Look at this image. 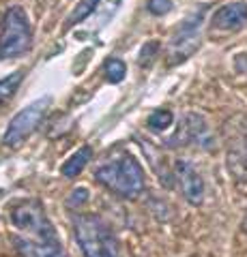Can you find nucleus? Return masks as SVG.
<instances>
[{"mask_svg":"<svg viewBox=\"0 0 247 257\" xmlns=\"http://www.w3.org/2000/svg\"><path fill=\"white\" fill-rule=\"evenodd\" d=\"M95 178L114 195L135 199L144 191V170L127 150H118L112 159L103 161L95 172Z\"/></svg>","mask_w":247,"mask_h":257,"instance_id":"obj_1","label":"nucleus"},{"mask_svg":"<svg viewBox=\"0 0 247 257\" xmlns=\"http://www.w3.org/2000/svg\"><path fill=\"white\" fill-rule=\"evenodd\" d=\"M73 234L84 257H118V240L112 227L95 214H77Z\"/></svg>","mask_w":247,"mask_h":257,"instance_id":"obj_2","label":"nucleus"},{"mask_svg":"<svg viewBox=\"0 0 247 257\" xmlns=\"http://www.w3.org/2000/svg\"><path fill=\"white\" fill-rule=\"evenodd\" d=\"M33 45V26L22 7H9L0 28V58L9 60L24 56Z\"/></svg>","mask_w":247,"mask_h":257,"instance_id":"obj_3","label":"nucleus"},{"mask_svg":"<svg viewBox=\"0 0 247 257\" xmlns=\"http://www.w3.org/2000/svg\"><path fill=\"white\" fill-rule=\"evenodd\" d=\"M11 221L18 229L22 231H30L35 234L37 240H43V242H52L58 244V236L54 231L52 223L47 221V216L43 212V208L35 199H24L11 210Z\"/></svg>","mask_w":247,"mask_h":257,"instance_id":"obj_4","label":"nucleus"},{"mask_svg":"<svg viewBox=\"0 0 247 257\" xmlns=\"http://www.w3.org/2000/svg\"><path fill=\"white\" fill-rule=\"evenodd\" d=\"M47 105H50V99H47V96H43V99L30 103L28 107H24L20 114L9 122V126H7L5 138H3L5 146H9V148L20 146V144L26 140L28 135L39 126V122L43 120Z\"/></svg>","mask_w":247,"mask_h":257,"instance_id":"obj_5","label":"nucleus"},{"mask_svg":"<svg viewBox=\"0 0 247 257\" xmlns=\"http://www.w3.org/2000/svg\"><path fill=\"white\" fill-rule=\"evenodd\" d=\"M204 11H206L204 7H198L187 20H183L179 30L174 32L172 43H170L172 62L185 60L187 56H191L198 50V45H200V26L204 22Z\"/></svg>","mask_w":247,"mask_h":257,"instance_id":"obj_6","label":"nucleus"},{"mask_svg":"<svg viewBox=\"0 0 247 257\" xmlns=\"http://www.w3.org/2000/svg\"><path fill=\"white\" fill-rule=\"evenodd\" d=\"M174 180L179 182L181 193L194 206H200L204 199V180L198 170L189 161H177L174 163Z\"/></svg>","mask_w":247,"mask_h":257,"instance_id":"obj_7","label":"nucleus"},{"mask_svg":"<svg viewBox=\"0 0 247 257\" xmlns=\"http://www.w3.org/2000/svg\"><path fill=\"white\" fill-rule=\"evenodd\" d=\"M247 24V3H230L215 11L211 26L215 30H238Z\"/></svg>","mask_w":247,"mask_h":257,"instance_id":"obj_8","label":"nucleus"},{"mask_svg":"<svg viewBox=\"0 0 247 257\" xmlns=\"http://www.w3.org/2000/svg\"><path fill=\"white\" fill-rule=\"evenodd\" d=\"M206 138H209V128H206V122L198 116V114H187L183 118L179 133L170 140V144H189V142H196V144H206Z\"/></svg>","mask_w":247,"mask_h":257,"instance_id":"obj_9","label":"nucleus"},{"mask_svg":"<svg viewBox=\"0 0 247 257\" xmlns=\"http://www.w3.org/2000/svg\"><path fill=\"white\" fill-rule=\"evenodd\" d=\"M15 251L22 257H67L60 251V244L43 242V240H30V238H13Z\"/></svg>","mask_w":247,"mask_h":257,"instance_id":"obj_10","label":"nucleus"},{"mask_svg":"<svg viewBox=\"0 0 247 257\" xmlns=\"http://www.w3.org/2000/svg\"><path fill=\"white\" fill-rule=\"evenodd\" d=\"M91 159H93V148L91 146L79 148L77 152H73V155L62 163V174H65L67 178H75V176L82 174L84 167L91 163Z\"/></svg>","mask_w":247,"mask_h":257,"instance_id":"obj_11","label":"nucleus"},{"mask_svg":"<svg viewBox=\"0 0 247 257\" xmlns=\"http://www.w3.org/2000/svg\"><path fill=\"white\" fill-rule=\"evenodd\" d=\"M99 3H101V0H79V3H77V7L73 9V13H71V15H69V20L65 22V30L73 28L75 24L84 22L86 18H89V15H93L95 11H97Z\"/></svg>","mask_w":247,"mask_h":257,"instance_id":"obj_12","label":"nucleus"},{"mask_svg":"<svg viewBox=\"0 0 247 257\" xmlns=\"http://www.w3.org/2000/svg\"><path fill=\"white\" fill-rule=\"evenodd\" d=\"M22 79H24V71H22V69L0 79V107H3L5 103L9 101L15 92H18V88H20V84H22Z\"/></svg>","mask_w":247,"mask_h":257,"instance_id":"obj_13","label":"nucleus"},{"mask_svg":"<svg viewBox=\"0 0 247 257\" xmlns=\"http://www.w3.org/2000/svg\"><path fill=\"white\" fill-rule=\"evenodd\" d=\"M103 71H106V77H108L112 84L123 82L125 75H127V67H125V62H123L121 58H108Z\"/></svg>","mask_w":247,"mask_h":257,"instance_id":"obj_14","label":"nucleus"},{"mask_svg":"<svg viewBox=\"0 0 247 257\" xmlns=\"http://www.w3.org/2000/svg\"><path fill=\"white\" fill-rule=\"evenodd\" d=\"M172 120H174V116H172L170 109H157L150 114L148 126L153 128V131H163V128H168L172 124Z\"/></svg>","mask_w":247,"mask_h":257,"instance_id":"obj_15","label":"nucleus"},{"mask_svg":"<svg viewBox=\"0 0 247 257\" xmlns=\"http://www.w3.org/2000/svg\"><path fill=\"white\" fill-rule=\"evenodd\" d=\"M146 7L153 15H166L172 9V0H148Z\"/></svg>","mask_w":247,"mask_h":257,"instance_id":"obj_16","label":"nucleus"},{"mask_svg":"<svg viewBox=\"0 0 247 257\" xmlns=\"http://www.w3.org/2000/svg\"><path fill=\"white\" fill-rule=\"evenodd\" d=\"M157 50H159V41H150V43H146V45H144V50H142V54H140V62H142V64H146V56H148V54H150V56H155Z\"/></svg>","mask_w":247,"mask_h":257,"instance_id":"obj_17","label":"nucleus"},{"mask_svg":"<svg viewBox=\"0 0 247 257\" xmlns=\"http://www.w3.org/2000/svg\"><path fill=\"white\" fill-rule=\"evenodd\" d=\"M71 197H73V199H69V204L71 206H75V204H79V202H86V197H89V191H86V189H75L73 193H71Z\"/></svg>","mask_w":247,"mask_h":257,"instance_id":"obj_18","label":"nucleus"}]
</instances>
